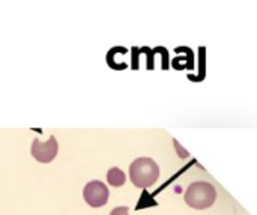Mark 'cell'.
<instances>
[{"instance_id": "5b68a950", "label": "cell", "mask_w": 257, "mask_h": 215, "mask_svg": "<svg viewBox=\"0 0 257 215\" xmlns=\"http://www.w3.org/2000/svg\"><path fill=\"white\" fill-rule=\"evenodd\" d=\"M126 181V176L125 173L117 169V167H113L107 172V182L113 187H122Z\"/></svg>"}, {"instance_id": "277c9868", "label": "cell", "mask_w": 257, "mask_h": 215, "mask_svg": "<svg viewBox=\"0 0 257 215\" xmlns=\"http://www.w3.org/2000/svg\"><path fill=\"white\" fill-rule=\"evenodd\" d=\"M57 151H59V145H57V140L54 136H50V139L44 143L39 142L38 139H35L32 143V149H30L33 158L39 163H44V164L51 163L56 158Z\"/></svg>"}, {"instance_id": "7a4b0ae2", "label": "cell", "mask_w": 257, "mask_h": 215, "mask_svg": "<svg viewBox=\"0 0 257 215\" xmlns=\"http://www.w3.org/2000/svg\"><path fill=\"white\" fill-rule=\"evenodd\" d=\"M184 199L185 203L194 209H206L214 205L217 199V191L214 185H211L209 182H193L187 188Z\"/></svg>"}, {"instance_id": "3957f363", "label": "cell", "mask_w": 257, "mask_h": 215, "mask_svg": "<svg viewBox=\"0 0 257 215\" xmlns=\"http://www.w3.org/2000/svg\"><path fill=\"white\" fill-rule=\"evenodd\" d=\"M84 202L92 208H101L108 200V188L101 181H90L83 190Z\"/></svg>"}, {"instance_id": "6da1fadb", "label": "cell", "mask_w": 257, "mask_h": 215, "mask_svg": "<svg viewBox=\"0 0 257 215\" xmlns=\"http://www.w3.org/2000/svg\"><path fill=\"white\" fill-rule=\"evenodd\" d=\"M130 178L139 188L152 187L160 178V167L152 158H137L130 166Z\"/></svg>"}, {"instance_id": "8992f818", "label": "cell", "mask_w": 257, "mask_h": 215, "mask_svg": "<svg viewBox=\"0 0 257 215\" xmlns=\"http://www.w3.org/2000/svg\"><path fill=\"white\" fill-rule=\"evenodd\" d=\"M110 215H130L128 214V208L126 206H119V208H114Z\"/></svg>"}]
</instances>
